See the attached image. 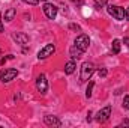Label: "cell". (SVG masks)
<instances>
[{"label":"cell","instance_id":"cell-9","mask_svg":"<svg viewBox=\"0 0 129 128\" xmlns=\"http://www.w3.org/2000/svg\"><path fill=\"white\" fill-rule=\"evenodd\" d=\"M44 122L48 127H60L62 125V122H60V119L57 116H45L44 118Z\"/></svg>","mask_w":129,"mask_h":128},{"label":"cell","instance_id":"cell-1","mask_svg":"<svg viewBox=\"0 0 129 128\" xmlns=\"http://www.w3.org/2000/svg\"><path fill=\"white\" fill-rule=\"evenodd\" d=\"M107 11H108V14H110L113 18H116V20H119V21H123V20L126 18V11H125V8H120V6H116V5H108V6H107Z\"/></svg>","mask_w":129,"mask_h":128},{"label":"cell","instance_id":"cell-4","mask_svg":"<svg viewBox=\"0 0 129 128\" xmlns=\"http://www.w3.org/2000/svg\"><path fill=\"white\" fill-rule=\"evenodd\" d=\"M74 45H75V47H78L81 51H86V50L89 48V45H90V38H89L86 33H81V35H78V36L75 38Z\"/></svg>","mask_w":129,"mask_h":128},{"label":"cell","instance_id":"cell-2","mask_svg":"<svg viewBox=\"0 0 129 128\" xmlns=\"http://www.w3.org/2000/svg\"><path fill=\"white\" fill-rule=\"evenodd\" d=\"M93 72H95V65L92 63V62H84V63L81 65V74H80L81 81L90 80L92 75H93Z\"/></svg>","mask_w":129,"mask_h":128},{"label":"cell","instance_id":"cell-5","mask_svg":"<svg viewBox=\"0 0 129 128\" xmlns=\"http://www.w3.org/2000/svg\"><path fill=\"white\" fill-rule=\"evenodd\" d=\"M42 9H44V14L47 15V18H48V20H56L57 12H59V8H57L56 5L48 3V2H47V3H44Z\"/></svg>","mask_w":129,"mask_h":128},{"label":"cell","instance_id":"cell-8","mask_svg":"<svg viewBox=\"0 0 129 128\" xmlns=\"http://www.w3.org/2000/svg\"><path fill=\"white\" fill-rule=\"evenodd\" d=\"M110 116H111V105H107V107H104L102 110L98 112L95 119H96V122L102 124V122H107L110 119Z\"/></svg>","mask_w":129,"mask_h":128},{"label":"cell","instance_id":"cell-10","mask_svg":"<svg viewBox=\"0 0 129 128\" xmlns=\"http://www.w3.org/2000/svg\"><path fill=\"white\" fill-rule=\"evenodd\" d=\"M12 38L17 41V44H21V45H26L29 42V36L24 35V33H21V32H15L12 35Z\"/></svg>","mask_w":129,"mask_h":128},{"label":"cell","instance_id":"cell-7","mask_svg":"<svg viewBox=\"0 0 129 128\" xmlns=\"http://www.w3.org/2000/svg\"><path fill=\"white\" fill-rule=\"evenodd\" d=\"M36 88H38V91L42 95L47 94V91H48V80H47V75L45 74L38 75V78H36Z\"/></svg>","mask_w":129,"mask_h":128},{"label":"cell","instance_id":"cell-3","mask_svg":"<svg viewBox=\"0 0 129 128\" xmlns=\"http://www.w3.org/2000/svg\"><path fill=\"white\" fill-rule=\"evenodd\" d=\"M18 77V69L15 68H6L3 71H0V80L3 83H9L12 80H15Z\"/></svg>","mask_w":129,"mask_h":128},{"label":"cell","instance_id":"cell-17","mask_svg":"<svg viewBox=\"0 0 129 128\" xmlns=\"http://www.w3.org/2000/svg\"><path fill=\"white\" fill-rule=\"evenodd\" d=\"M95 3H96L98 8H102L104 5H107V3H108V0H95Z\"/></svg>","mask_w":129,"mask_h":128},{"label":"cell","instance_id":"cell-23","mask_svg":"<svg viewBox=\"0 0 129 128\" xmlns=\"http://www.w3.org/2000/svg\"><path fill=\"white\" fill-rule=\"evenodd\" d=\"M122 125H123V127H129V119H125V121L122 122Z\"/></svg>","mask_w":129,"mask_h":128},{"label":"cell","instance_id":"cell-19","mask_svg":"<svg viewBox=\"0 0 129 128\" xmlns=\"http://www.w3.org/2000/svg\"><path fill=\"white\" fill-rule=\"evenodd\" d=\"M99 77H107V74H108V71H107V68H102V69H99Z\"/></svg>","mask_w":129,"mask_h":128},{"label":"cell","instance_id":"cell-14","mask_svg":"<svg viewBox=\"0 0 129 128\" xmlns=\"http://www.w3.org/2000/svg\"><path fill=\"white\" fill-rule=\"evenodd\" d=\"M120 45H122V42L119 39H114L113 41V53L114 54H119L120 53Z\"/></svg>","mask_w":129,"mask_h":128},{"label":"cell","instance_id":"cell-11","mask_svg":"<svg viewBox=\"0 0 129 128\" xmlns=\"http://www.w3.org/2000/svg\"><path fill=\"white\" fill-rule=\"evenodd\" d=\"M83 53L84 51H81L78 47H75V45H72L71 47V50H69V54H71V57H72V60H77V59H80L81 56H83Z\"/></svg>","mask_w":129,"mask_h":128},{"label":"cell","instance_id":"cell-6","mask_svg":"<svg viewBox=\"0 0 129 128\" xmlns=\"http://www.w3.org/2000/svg\"><path fill=\"white\" fill-rule=\"evenodd\" d=\"M54 51H56V45H54V44H47L42 50H39V53H38V59H39V60H44V59L53 56Z\"/></svg>","mask_w":129,"mask_h":128},{"label":"cell","instance_id":"cell-18","mask_svg":"<svg viewBox=\"0 0 129 128\" xmlns=\"http://www.w3.org/2000/svg\"><path fill=\"white\" fill-rule=\"evenodd\" d=\"M69 29H71V30H78V32L81 30V27H80L78 24H74V23H71V24H69Z\"/></svg>","mask_w":129,"mask_h":128},{"label":"cell","instance_id":"cell-16","mask_svg":"<svg viewBox=\"0 0 129 128\" xmlns=\"http://www.w3.org/2000/svg\"><path fill=\"white\" fill-rule=\"evenodd\" d=\"M123 109L125 110H129V95H126L123 98Z\"/></svg>","mask_w":129,"mask_h":128},{"label":"cell","instance_id":"cell-21","mask_svg":"<svg viewBox=\"0 0 129 128\" xmlns=\"http://www.w3.org/2000/svg\"><path fill=\"white\" fill-rule=\"evenodd\" d=\"M5 32V27H3V21H2V14H0V33Z\"/></svg>","mask_w":129,"mask_h":128},{"label":"cell","instance_id":"cell-22","mask_svg":"<svg viewBox=\"0 0 129 128\" xmlns=\"http://www.w3.org/2000/svg\"><path fill=\"white\" fill-rule=\"evenodd\" d=\"M123 44L129 48V38H128V36H125V38H123Z\"/></svg>","mask_w":129,"mask_h":128},{"label":"cell","instance_id":"cell-12","mask_svg":"<svg viewBox=\"0 0 129 128\" xmlns=\"http://www.w3.org/2000/svg\"><path fill=\"white\" fill-rule=\"evenodd\" d=\"M75 68H77V65H75V62H74V60L68 62V63L64 65V74H68V75L74 74V72H75Z\"/></svg>","mask_w":129,"mask_h":128},{"label":"cell","instance_id":"cell-13","mask_svg":"<svg viewBox=\"0 0 129 128\" xmlns=\"http://www.w3.org/2000/svg\"><path fill=\"white\" fill-rule=\"evenodd\" d=\"M15 14H17V11H15L14 8H9V9L5 12V21H12L14 17H15Z\"/></svg>","mask_w":129,"mask_h":128},{"label":"cell","instance_id":"cell-24","mask_svg":"<svg viewBox=\"0 0 129 128\" xmlns=\"http://www.w3.org/2000/svg\"><path fill=\"white\" fill-rule=\"evenodd\" d=\"M126 18H128V20H129V9H128V11H126Z\"/></svg>","mask_w":129,"mask_h":128},{"label":"cell","instance_id":"cell-20","mask_svg":"<svg viewBox=\"0 0 129 128\" xmlns=\"http://www.w3.org/2000/svg\"><path fill=\"white\" fill-rule=\"evenodd\" d=\"M21 2H24V3H27V5H38L39 3V0H21Z\"/></svg>","mask_w":129,"mask_h":128},{"label":"cell","instance_id":"cell-15","mask_svg":"<svg viewBox=\"0 0 129 128\" xmlns=\"http://www.w3.org/2000/svg\"><path fill=\"white\" fill-rule=\"evenodd\" d=\"M93 88H95V83H93V81H90V83H89V86H87V89H86V96H87V98H90V96H92V91H93Z\"/></svg>","mask_w":129,"mask_h":128}]
</instances>
